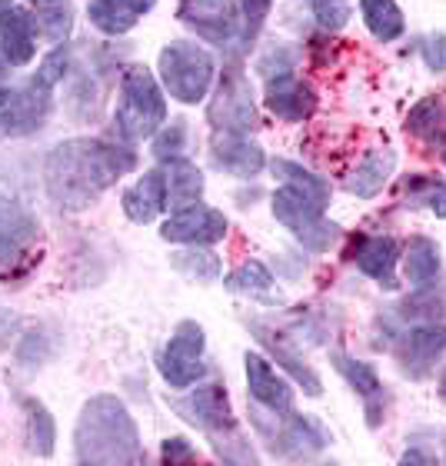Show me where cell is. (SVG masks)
I'll list each match as a JSON object with an SVG mask.
<instances>
[{
  "label": "cell",
  "instance_id": "6da1fadb",
  "mask_svg": "<svg viewBox=\"0 0 446 466\" xmlns=\"http://www.w3.org/2000/svg\"><path fill=\"white\" fill-rule=\"evenodd\" d=\"M130 170H137V147L97 134L64 137L44 154L40 187L54 210L84 214Z\"/></svg>",
  "mask_w": 446,
  "mask_h": 466
},
{
  "label": "cell",
  "instance_id": "7a4b0ae2",
  "mask_svg": "<svg viewBox=\"0 0 446 466\" xmlns=\"http://www.w3.org/2000/svg\"><path fill=\"white\" fill-rule=\"evenodd\" d=\"M70 457L84 466L147 463L140 427L120 393H94L84 400L70 433Z\"/></svg>",
  "mask_w": 446,
  "mask_h": 466
},
{
  "label": "cell",
  "instance_id": "3957f363",
  "mask_svg": "<svg viewBox=\"0 0 446 466\" xmlns=\"http://www.w3.org/2000/svg\"><path fill=\"white\" fill-rule=\"evenodd\" d=\"M167 403L184 423L200 430V437L210 443L220 463H257L260 460L233 413L230 390L223 380H200L190 390H180V397L167 400Z\"/></svg>",
  "mask_w": 446,
  "mask_h": 466
},
{
  "label": "cell",
  "instance_id": "277c9868",
  "mask_svg": "<svg viewBox=\"0 0 446 466\" xmlns=\"http://www.w3.org/2000/svg\"><path fill=\"white\" fill-rule=\"evenodd\" d=\"M170 120L167 90L144 64H127L117 74V100L110 110V137L127 147L150 144L154 134Z\"/></svg>",
  "mask_w": 446,
  "mask_h": 466
},
{
  "label": "cell",
  "instance_id": "5b68a950",
  "mask_svg": "<svg viewBox=\"0 0 446 466\" xmlns=\"http://www.w3.org/2000/svg\"><path fill=\"white\" fill-rule=\"evenodd\" d=\"M157 80L164 84L170 100L184 107H200L217 84V57L200 40H170L157 54Z\"/></svg>",
  "mask_w": 446,
  "mask_h": 466
},
{
  "label": "cell",
  "instance_id": "8992f818",
  "mask_svg": "<svg viewBox=\"0 0 446 466\" xmlns=\"http://www.w3.org/2000/svg\"><path fill=\"white\" fill-rule=\"evenodd\" d=\"M247 413H250L253 433L260 437L267 453H273L277 460H307L330 447V433L323 430L320 420L307 417L300 410L277 417V413H267V410L247 403Z\"/></svg>",
  "mask_w": 446,
  "mask_h": 466
},
{
  "label": "cell",
  "instance_id": "52a82bcc",
  "mask_svg": "<svg viewBox=\"0 0 446 466\" xmlns=\"http://www.w3.org/2000/svg\"><path fill=\"white\" fill-rule=\"evenodd\" d=\"M207 124L214 134L253 137L260 130V107L253 97L250 77L243 70V60L230 57L223 64V74L210 90V107H207Z\"/></svg>",
  "mask_w": 446,
  "mask_h": 466
},
{
  "label": "cell",
  "instance_id": "ba28073f",
  "mask_svg": "<svg viewBox=\"0 0 446 466\" xmlns=\"http://www.w3.org/2000/svg\"><path fill=\"white\" fill-rule=\"evenodd\" d=\"M157 377L167 390H190L194 383L207 380V330L197 320H180L154 353Z\"/></svg>",
  "mask_w": 446,
  "mask_h": 466
},
{
  "label": "cell",
  "instance_id": "9c48e42d",
  "mask_svg": "<svg viewBox=\"0 0 446 466\" xmlns=\"http://www.w3.org/2000/svg\"><path fill=\"white\" fill-rule=\"evenodd\" d=\"M270 210L273 220L287 227L293 233V240L310 253H327L343 233L333 220H327L323 207H317L310 197H303L300 190H293L287 184H280L270 194Z\"/></svg>",
  "mask_w": 446,
  "mask_h": 466
},
{
  "label": "cell",
  "instance_id": "30bf717a",
  "mask_svg": "<svg viewBox=\"0 0 446 466\" xmlns=\"http://www.w3.org/2000/svg\"><path fill=\"white\" fill-rule=\"evenodd\" d=\"M57 110V94L37 87L34 80L24 84H0V140L40 134Z\"/></svg>",
  "mask_w": 446,
  "mask_h": 466
},
{
  "label": "cell",
  "instance_id": "8fae6325",
  "mask_svg": "<svg viewBox=\"0 0 446 466\" xmlns=\"http://www.w3.org/2000/svg\"><path fill=\"white\" fill-rule=\"evenodd\" d=\"M177 20L190 34H197L200 44L227 50L230 57L243 60L240 47V10L237 0H180Z\"/></svg>",
  "mask_w": 446,
  "mask_h": 466
},
{
  "label": "cell",
  "instance_id": "7c38bea8",
  "mask_svg": "<svg viewBox=\"0 0 446 466\" xmlns=\"http://www.w3.org/2000/svg\"><path fill=\"white\" fill-rule=\"evenodd\" d=\"M40 237V220L14 190L0 187V277L27 267V253Z\"/></svg>",
  "mask_w": 446,
  "mask_h": 466
},
{
  "label": "cell",
  "instance_id": "4fadbf2b",
  "mask_svg": "<svg viewBox=\"0 0 446 466\" xmlns=\"http://www.w3.org/2000/svg\"><path fill=\"white\" fill-rule=\"evenodd\" d=\"M230 220L223 210L207 207L204 200L170 210L164 224H160V240L170 247H217L227 240Z\"/></svg>",
  "mask_w": 446,
  "mask_h": 466
},
{
  "label": "cell",
  "instance_id": "5bb4252c",
  "mask_svg": "<svg viewBox=\"0 0 446 466\" xmlns=\"http://www.w3.org/2000/svg\"><path fill=\"white\" fill-rule=\"evenodd\" d=\"M243 380H247V397L253 407L277 413V417H287L297 410V390L270 357L247 350L243 353Z\"/></svg>",
  "mask_w": 446,
  "mask_h": 466
},
{
  "label": "cell",
  "instance_id": "9a60e30c",
  "mask_svg": "<svg viewBox=\"0 0 446 466\" xmlns=\"http://www.w3.org/2000/svg\"><path fill=\"white\" fill-rule=\"evenodd\" d=\"M263 107L283 124H303L320 107V97L310 80H303L297 70H283L263 80Z\"/></svg>",
  "mask_w": 446,
  "mask_h": 466
},
{
  "label": "cell",
  "instance_id": "2e32d148",
  "mask_svg": "<svg viewBox=\"0 0 446 466\" xmlns=\"http://www.w3.org/2000/svg\"><path fill=\"white\" fill-rule=\"evenodd\" d=\"M443 353H446V323L440 320L417 323L393 347V360H397L400 373L407 380H427L437 370Z\"/></svg>",
  "mask_w": 446,
  "mask_h": 466
},
{
  "label": "cell",
  "instance_id": "e0dca14e",
  "mask_svg": "<svg viewBox=\"0 0 446 466\" xmlns=\"http://www.w3.org/2000/svg\"><path fill=\"white\" fill-rule=\"evenodd\" d=\"M40 27L27 4H10L0 10V54L10 64V70H24L37 64L40 54Z\"/></svg>",
  "mask_w": 446,
  "mask_h": 466
},
{
  "label": "cell",
  "instance_id": "ac0fdd59",
  "mask_svg": "<svg viewBox=\"0 0 446 466\" xmlns=\"http://www.w3.org/2000/svg\"><path fill=\"white\" fill-rule=\"evenodd\" d=\"M60 353H64V333L54 323H30V327L20 330L17 343L10 347L14 377L17 380L37 377L40 370H47Z\"/></svg>",
  "mask_w": 446,
  "mask_h": 466
},
{
  "label": "cell",
  "instance_id": "d6986e66",
  "mask_svg": "<svg viewBox=\"0 0 446 466\" xmlns=\"http://www.w3.org/2000/svg\"><path fill=\"white\" fill-rule=\"evenodd\" d=\"M247 327H250L253 340L267 350V357H270L273 363L283 370V373H290L293 383L303 390V397H313V400L323 397L320 373H317V370H313L303 357H297V343H293L287 333H283V330H270V327H263L260 320H247Z\"/></svg>",
  "mask_w": 446,
  "mask_h": 466
},
{
  "label": "cell",
  "instance_id": "ffe728a7",
  "mask_svg": "<svg viewBox=\"0 0 446 466\" xmlns=\"http://www.w3.org/2000/svg\"><path fill=\"white\" fill-rule=\"evenodd\" d=\"M267 154L253 137L214 134L210 137V167L237 180H253L267 170Z\"/></svg>",
  "mask_w": 446,
  "mask_h": 466
},
{
  "label": "cell",
  "instance_id": "44dd1931",
  "mask_svg": "<svg viewBox=\"0 0 446 466\" xmlns=\"http://www.w3.org/2000/svg\"><path fill=\"white\" fill-rule=\"evenodd\" d=\"M120 210L137 227L157 224L170 210V204H167L164 167H150L144 174H137L134 184L124 187V194H120Z\"/></svg>",
  "mask_w": 446,
  "mask_h": 466
},
{
  "label": "cell",
  "instance_id": "7402d4cb",
  "mask_svg": "<svg viewBox=\"0 0 446 466\" xmlns=\"http://www.w3.org/2000/svg\"><path fill=\"white\" fill-rule=\"evenodd\" d=\"M17 410H20V437H24V450L34 460H50L57 453L60 430L54 410L34 393H17Z\"/></svg>",
  "mask_w": 446,
  "mask_h": 466
},
{
  "label": "cell",
  "instance_id": "603a6c76",
  "mask_svg": "<svg viewBox=\"0 0 446 466\" xmlns=\"http://www.w3.org/2000/svg\"><path fill=\"white\" fill-rule=\"evenodd\" d=\"M330 363L340 377L347 380V387L363 400L367 423L370 427H377L380 420H383V380H380V373L370 367V363H363V360L350 357L347 350H333Z\"/></svg>",
  "mask_w": 446,
  "mask_h": 466
},
{
  "label": "cell",
  "instance_id": "cb8c5ba5",
  "mask_svg": "<svg viewBox=\"0 0 446 466\" xmlns=\"http://www.w3.org/2000/svg\"><path fill=\"white\" fill-rule=\"evenodd\" d=\"M347 260L363 277H370V280L393 287V270H397V260H400V240H393V237H353Z\"/></svg>",
  "mask_w": 446,
  "mask_h": 466
},
{
  "label": "cell",
  "instance_id": "d4e9b609",
  "mask_svg": "<svg viewBox=\"0 0 446 466\" xmlns=\"http://www.w3.org/2000/svg\"><path fill=\"white\" fill-rule=\"evenodd\" d=\"M223 290L233 297H250L260 303H283L280 287H277V273L263 260H243L230 273H223Z\"/></svg>",
  "mask_w": 446,
  "mask_h": 466
},
{
  "label": "cell",
  "instance_id": "484cf974",
  "mask_svg": "<svg viewBox=\"0 0 446 466\" xmlns=\"http://www.w3.org/2000/svg\"><path fill=\"white\" fill-rule=\"evenodd\" d=\"M164 167V180H167V204L170 210L177 207H187V204H197L200 197H204V170L190 160V157H174V160H167Z\"/></svg>",
  "mask_w": 446,
  "mask_h": 466
},
{
  "label": "cell",
  "instance_id": "4316f807",
  "mask_svg": "<svg viewBox=\"0 0 446 466\" xmlns=\"http://www.w3.org/2000/svg\"><path fill=\"white\" fill-rule=\"evenodd\" d=\"M267 170H270L280 184L293 187V190H300L303 197H310L317 207H330L333 200V190H330V180H323L320 174H313L310 167L297 164V160H287V157H277V160H270L267 164Z\"/></svg>",
  "mask_w": 446,
  "mask_h": 466
},
{
  "label": "cell",
  "instance_id": "83f0119b",
  "mask_svg": "<svg viewBox=\"0 0 446 466\" xmlns=\"http://www.w3.org/2000/svg\"><path fill=\"white\" fill-rule=\"evenodd\" d=\"M27 7L34 14V20H37L44 44L54 47V44L74 40V20H77L74 0H27Z\"/></svg>",
  "mask_w": 446,
  "mask_h": 466
},
{
  "label": "cell",
  "instance_id": "f1b7e54d",
  "mask_svg": "<svg viewBox=\"0 0 446 466\" xmlns=\"http://www.w3.org/2000/svg\"><path fill=\"white\" fill-rule=\"evenodd\" d=\"M393 167H397V160H393V154H390V150L367 154L357 167H353V170H350L347 184H343V187H347V194L370 200V197H377L380 190H383V184H387L390 174H393Z\"/></svg>",
  "mask_w": 446,
  "mask_h": 466
},
{
  "label": "cell",
  "instance_id": "f546056e",
  "mask_svg": "<svg viewBox=\"0 0 446 466\" xmlns=\"http://www.w3.org/2000/svg\"><path fill=\"white\" fill-rule=\"evenodd\" d=\"M84 17H87L90 30H97L100 37H107V40L127 37V34L137 27V20H140L134 10L124 7L120 0H87Z\"/></svg>",
  "mask_w": 446,
  "mask_h": 466
},
{
  "label": "cell",
  "instance_id": "4dcf8cb0",
  "mask_svg": "<svg viewBox=\"0 0 446 466\" xmlns=\"http://www.w3.org/2000/svg\"><path fill=\"white\" fill-rule=\"evenodd\" d=\"M440 270H443V257H440V247L427 237H413L403 253V277L413 287H430L437 280Z\"/></svg>",
  "mask_w": 446,
  "mask_h": 466
},
{
  "label": "cell",
  "instance_id": "1f68e13d",
  "mask_svg": "<svg viewBox=\"0 0 446 466\" xmlns=\"http://www.w3.org/2000/svg\"><path fill=\"white\" fill-rule=\"evenodd\" d=\"M360 14H363V24L377 40L390 44V40H400L403 30H407V17L400 10L397 0H357Z\"/></svg>",
  "mask_w": 446,
  "mask_h": 466
},
{
  "label": "cell",
  "instance_id": "d6a6232c",
  "mask_svg": "<svg viewBox=\"0 0 446 466\" xmlns=\"http://www.w3.org/2000/svg\"><path fill=\"white\" fill-rule=\"evenodd\" d=\"M74 57H77L74 40H67V44H54L47 54H40L37 67H34L30 80H34L37 87L50 90V94H57V90L67 84L70 70H74Z\"/></svg>",
  "mask_w": 446,
  "mask_h": 466
},
{
  "label": "cell",
  "instance_id": "836d02e7",
  "mask_svg": "<svg viewBox=\"0 0 446 466\" xmlns=\"http://www.w3.org/2000/svg\"><path fill=\"white\" fill-rule=\"evenodd\" d=\"M407 130L427 144H446V100L423 97L407 114Z\"/></svg>",
  "mask_w": 446,
  "mask_h": 466
},
{
  "label": "cell",
  "instance_id": "e575fe53",
  "mask_svg": "<svg viewBox=\"0 0 446 466\" xmlns=\"http://www.w3.org/2000/svg\"><path fill=\"white\" fill-rule=\"evenodd\" d=\"M170 267L197 283L223 280V263L214 253V247H180V253L170 257Z\"/></svg>",
  "mask_w": 446,
  "mask_h": 466
},
{
  "label": "cell",
  "instance_id": "d590c367",
  "mask_svg": "<svg viewBox=\"0 0 446 466\" xmlns=\"http://www.w3.org/2000/svg\"><path fill=\"white\" fill-rule=\"evenodd\" d=\"M403 194H407L410 207H430V214L446 220V180L413 174L403 180Z\"/></svg>",
  "mask_w": 446,
  "mask_h": 466
},
{
  "label": "cell",
  "instance_id": "8d00e7d4",
  "mask_svg": "<svg viewBox=\"0 0 446 466\" xmlns=\"http://www.w3.org/2000/svg\"><path fill=\"white\" fill-rule=\"evenodd\" d=\"M190 127H187V120H167L160 130L154 134V140H150V157L154 160H160V164H167V160H174V157H187V144H190V134H187Z\"/></svg>",
  "mask_w": 446,
  "mask_h": 466
},
{
  "label": "cell",
  "instance_id": "74e56055",
  "mask_svg": "<svg viewBox=\"0 0 446 466\" xmlns=\"http://www.w3.org/2000/svg\"><path fill=\"white\" fill-rule=\"evenodd\" d=\"M237 10H240V47L243 54H250V47L263 34V24L270 17L273 0H237Z\"/></svg>",
  "mask_w": 446,
  "mask_h": 466
},
{
  "label": "cell",
  "instance_id": "f35d334b",
  "mask_svg": "<svg viewBox=\"0 0 446 466\" xmlns=\"http://www.w3.org/2000/svg\"><path fill=\"white\" fill-rule=\"evenodd\" d=\"M310 14L317 20V27L327 30V34H337L350 24V0H310Z\"/></svg>",
  "mask_w": 446,
  "mask_h": 466
},
{
  "label": "cell",
  "instance_id": "ab89813d",
  "mask_svg": "<svg viewBox=\"0 0 446 466\" xmlns=\"http://www.w3.org/2000/svg\"><path fill=\"white\" fill-rule=\"evenodd\" d=\"M253 70L260 74L263 80L273 77V74H283V70H297V50L290 44H273L263 54H257V64Z\"/></svg>",
  "mask_w": 446,
  "mask_h": 466
},
{
  "label": "cell",
  "instance_id": "60d3db41",
  "mask_svg": "<svg viewBox=\"0 0 446 466\" xmlns=\"http://www.w3.org/2000/svg\"><path fill=\"white\" fill-rule=\"evenodd\" d=\"M197 460H200V450L187 437H167L164 443H160V463L187 466V463H197Z\"/></svg>",
  "mask_w": 446,
  "mask_h": 466
},
{
  "label": "cell",
  "instance_id": "b9f144b4",
  "mask_svg": "<svg viewBox=\"0 0 446 466\" xmlns=\"http://www.w3.org/2000/svg\"><path fill=\"white\" fill-rule=\"evenodd\" d=\"M20 330H24V317L10 303L0 300V353H10V347L17 343Z\"/></svg>",
  "mask_w": 446,
  "mask_h": 466
},
{
  "label": "cell",
  "instance_id": "7bdbcfd3",
  "mask_svg": "<svg viewBox=\"0 0 446 466\" xmlns=\"http://www.w3.org/2000/svg\"><path fill=\"white\" fill-rule=\"evenodd\" d=\"M420 54H423V64H427L433 74H443L446 70V34H427L420 40Z\"/></svg>",
  "mask_w": 446,
  "mask_h": 466
},
{
  "label": "cell",
  "instance_id": "ee69618b",
  "mask_svg": "<svg viewBox=\"0 0 446 466\" xmlns=\"http://www.w3.org/2000/svg\"><path fill=\"white\" fill-rule=\"evenodd\" d=\"M124 7H130L137 14V17H144V14H150V10L157 7V0H120Z\"/></svg>",
  "mask_w": 446,
  "mask_h": 466
},
{
  "label": "cell",
  "instance_id": "f6af8a7d",
  "mask_svg": "<svg viewBox=\"0 0 446 466\" xmlns=\"http://www.w3.org/2000/svg\"><path fill=\"white\" fill-rule=\"evenodd\" d=\"M400 463H433V460L420 457V450H407V457L400 460Z\"/></svg>",
  "mask_w": 446,
  "mask_h": 466
},
{
  "label": "cell",
  "instance_id": "bcb514c9",
  "mask_svg": "<svg viewBox=\"0 0 446 466\" xmlns=\"http://www.w3.org/2000/svg\"><path fill=\"white\" fill-rule=\"evenodd\" d=\"M10 80V64L4 60V54H0V84H7Z\"/></svg>",
  "mask_w": 446,
  "mask_h": 466
},
{
  "label": "cell",
  "instance_id": "7dc6e473",
  "mask_svg": "<svg viewBox=\"0 0 446 466\" xmlns=\"http://www.w3.org/2000/svg\"><path fill=\"white\" fill-rule=\"evenodd\" d=\"M437 393H440V400L446 403V370L440 373V383H437Z\"/></svg>",
  "mask_w": 446,
  "mask_h": 466
},
{
  "label": "cell",
  "instance_id": "c3c4849f",
  "mask_svg": "<svg viewBox=\"0 0 446 466\" xmlns=\"http://www.w3.org/2000/svg\"><path fill=\"white\" fill-rule=\"evenodd\" d=\"M10 4H17V0H0V10H4V7H10Z\"/></svg>",
  "mask_w": 446,
  "mask_h": 466
},
{
  "label": "cell",
  "instance_id": "681fc988",
  "mask_svg": "<svg viewBox=\"0 0 446 466\" xmlns=\"http://www.w3.org/2000/svg\"><path fill=\"white\" fill-rule=\"evenodd\" d=\"M0 407H4V390H0Z\"/></svg>",
  "mask_w": 446,
  "mask_h": 466
}]
</instances>
